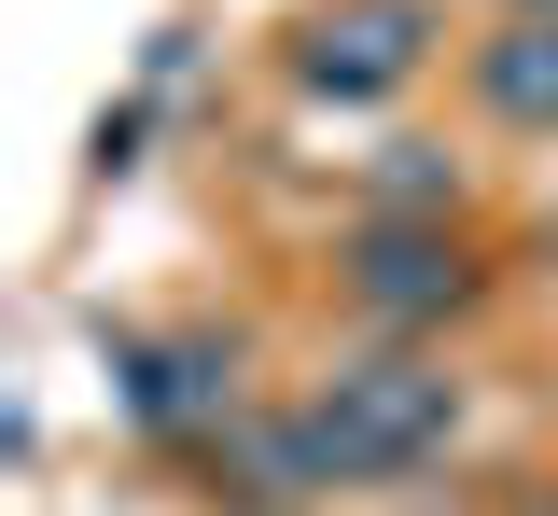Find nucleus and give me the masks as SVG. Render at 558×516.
<instances>
[{"label": "nucleus", "mask_w": 558, "mask_h": 516, "mask_svg": "<svg viewBox=\"0 0 558 516\" xmlns=\"http://www.w3.org/2000/svg\"><path fill=\"white\" fill-rule=\"evenodd\" d=\"M418 57H433V0H322V14L293 28V84L336 98V112L418 84Z\"/></svg>", "instance_id": "f03ea898"}, {"label": "nucleus", "mask_w": 558, "mask_h": 516, "mask_svg": "<svg viewBox=\"0 0 558 516\" xmlns=\"http://www.w3.org/2000/svg\"><path fill=\"white\" fill-rule=\"evenodd\" d=\"M475 98L517 126V140H558V14H502L475 42Z\"/></svg>", "instance_id": "20e7f679"}, {"label": "nucleus", "mask_w": 558, "mask_h": 516, "mask_svg": "<svg viewBox=\"0 0 558 516\" xmlns=\"http://www.w3.org/2000/svg\"><path fill=\"white\" fill-rule=\"evenodd\" d=\"M126 405L154 419V433L238 419V364H223V349H126Z\"/></svg>", "instance_id": "39448f33"}, {"label": "nucleus", "mask_w": 558, "mask_h": 516, "mask_svg": "<svg viewBox=\"0 0 558 516\" xmlns=\"http://www.w3.org/2000/svg\"><path fill=\"white\" fill-rule=\"evenodd\" d=\"M502 14H558V0H502Z\"/></svg>", "instance_id": "0eeeda50"}, {"label": "nucleus", "mask_w": 558, "mask_h": 516, "mask_svg": "<svg viewBox=\"0 0 558 516\" xmlns=\"http://www.w3.org/2000/svg\"><path fill=\"white\" fill-rule=\"evenodd\" d=\"M391 153H405V168H377V196H391V210H447V196H461V168H433L418 140H391Z\"/></svg>", "instance_id": "423d86ee"}, {"label": "nucleus", "mask_w": 558, "mask_h": 516, "mask_svg": "<svg viewBox=\"0 0 558 516\" xmlns=\"http://www.w3.org/2000/svg\"><path fill=\"white\" fill-rule=\"evenodd\" d=\"M349 294H363V321H447L475 294V266H461L447 223H363L349 237Z\"/></svg>", "instance_id": "7ed1b4c3"}, {"label": "nucleus", "mask_w": 558, "mask_h": 516, "mask_svg": "<svg viewBox=\"0 0 558 516\" xmlns=\"http://www.w3.org/2000/svg\"><path fill=\"white\" fill-rule=\"evenodd\" d=\"M461 433V377L418 364V349H349L293 419H266L252 433V460H266V489L293 503V489H363V475H418L433 446Z\"/></svg>", "instance_id": "f257e3e1"}]
</instances>
